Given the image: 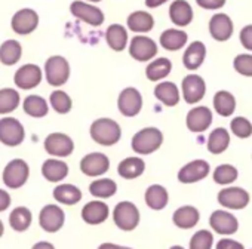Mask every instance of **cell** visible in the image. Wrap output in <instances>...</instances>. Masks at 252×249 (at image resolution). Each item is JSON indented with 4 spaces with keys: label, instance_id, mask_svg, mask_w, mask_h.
I'll use <instances>...</instances> for the list:
<instances>
[{
    "label": "cell",
    "instance_id": "obj_1",
    "mask_svg": "<svg viewBox=\"0 0 252 249\" xmlns=\"http://www.w3.org/2000/svg\"><path fill=\"white\" fill-rule=\"evenodd\" d=\"M89 134L96 144L104 147H111L120 141L122 128L116 120L110 117H99L92 122Z\"/></svg>",
    "mask_w": 252,
    "mask_h": 249
},
{
    "label": "cell",
    "instance_id": "obj_2",
    "mask_svg": "<svg viewBox=\"0 0 252 249\" xmlns=\"http://www.w3.org/2000/svg\"><path fill=\"white\" fill-rule=\"evenodd\" d=\"M163 144V134L160 129L147 126L140 129L131 141L132 150L140 156H147L158 152Z\"/></svg>",
    "mask_w": 252,
    "mask_h": 249
},
{
    "label": "cell",
    "instance_id": "obj_3",
    "mask_svg": "<svg viewBox=\"0 0 252 249\" xmlns=\"http://www.w3.org/2000/svg\"><path fill=\"white\" fill-rule=\"evenodd\" d=\"M141 219L140 209L129 200L119 202L113 209V221L122 231H132L138 227Z\"/></svg>",
    "mask_w": 252,
    "mask_h": 249
},
{
    "label": "cell",
    "instance_id": "obj_4",
    "mask_svg": "<svg viewBox=\"0 0 252 249\" xmlns=\"http://www.w3.org/2000/svg\"><path fill=\"white\" fill-rule=\"evenodd\" d=\"M26 131L21 122L15 117L0 119V143L8 147H17L24 141Z\"/></svg>",
    "mask_w": 252,
    "mask_h": 249
},
{
    "label": "cell",
    "instance_id": "obj_5",
    "mask_svg": "<svg viewBox=\"0 0 252 249\" xmlns=\"http://www.w3.org/2000/svg\"><path fill=\"white\" fill-rule=\"evenodd\" d=\"M45 76L51 86H63L70 77V64L64 57H51L45 64Z\"/></svg>",
    "mask_w": 252,
    "mask_h": 249
},
{
    "label": "cell",
    "instance_id": "obj_6",
    "mask_svg": "<svg viewBox=\"0 0 252 249\" xmlns=\"http://www.w3.org/2000/svg\"><path fill=\"white\" fill-rule=\"evenodd\" d=\"M117 108L125 117H135L143 110V95L137 88H125L117 98Z\"/></svg>",
    "mask_w": 252,
    "mask_h": 249
},
{
    "label": "cell",
    "instance_id": "obj_7",
    "mask_svg": "<svg viewBox=\"0 0 252 249\" xmlns=\"http://www.w3.org/2000/svg\"><path fill=\"white\" fill-rule=\"evenodd\" d=\"M249 200H251L249 193L242 187L227 186L218 193V203L227 209H234V211L245 209L249 205Z\"/></svg>",
    "mask_w": 252,
    "mask_h": 249
},
{
    "label": "cell",
    "instance_id": "obj_8",
    "mask_svg": "<svg viewBox=\"0 0 252 249\" xmlns=\"http://www.w3.org/2000/svg\"><path fill=\"white\" fill-rule=\"evenodd\" d=\"M214 113L206 105H197L191 108L186 116V124L187 129L193 134H202L212 124Z\"/></svg>",
    "mask_w": 252,
    "mask_h": 249
},
{
    "label": "cell",
    "instance_id": "obj_9",
    "mask_svg": "<svg viewBox=\"0 0 252 249\" xmlns=\"http://www.w3.org/2000/svg\"><path fill=\"white\" fill-rule=\"evenodd\" d=\"M29 175H30V168L27 162L23 159H14L6 165L3 171V183L9 188H20L27 183Z\"/></svg>",
    "mask_w": 252,
    "mask_h": 249
},
{
    "label": "cell",
    "instance_id": "obj_10",
    "mask_svg": "<svg viewBox=\"0 0 252 249\" xmlns=\"http://www.w3.org/2000/svg\"><path fill=\"white\" fill-rule=\"evenodd\" d=\"M156 54H158L156 42L144 34H138L132 37V40L129 42V55L135 61H140V62L153 61Z\"/></svg>",
    "mask_w": 252,
    "mask_h": 249
},
{
    "label": "cell",
    "instance_id": "obj_11",
    "mask_svg": "<svg viewBox=\"0 0 252 249\" xmlns=\"http://www.w3.org/2000/svg\"><path fill=\"white\" fill-rule=\"evenodd\" d=\"M70 12L73 14V17L79 18L80 21L92 26V27H99L102 26L104 23V12L94 6V5H89L86 2H82V0H76V2L71 3L70 6Z\"/></svg>",
    "mask_w": 252,
    "mask_h": 249
},
{
    "label": "cell",
    "instance_id": "obj_12",
    "mask_svg": "<svg viewBox=\"0 0 252 249\" xmlns=\"http://www.w3.org/2000/svg\"><path fill=\"white\" fill-rule=\"evenodd\" d=\"M181 93L187 104H197L206 93V83L199 74H189L183 79Z\"/></svg>",
    "mask_w": 252,
    "mask_h": 249
},
{
    "label": "cell",
    "instance_id": "obj_13",
    "mask_svg": "<svg viewBox=\"0 0 252 249\" xmlns=\"http://www.w3.org/2000/svg\"><path fill=\"white\" fill-rule=\"evenodd\" d=\"M209 225L215 233H218L221 236H231L239 230L237 218L233 214H230L228 211H224V209H218V211H214L211 214Z\"/></svg>",
    "mask_w": 252,
    "mask_h": 249
},
{
    "label": "cell",
    "instance_id": "obj_14",
    "mask_svg": "<svg viewBox=\"0 0 252 249\" xmlns=\"http://www.w3.org/2000/svg\"><path fill=\"white\" fill-rule=\"evenodd\" d=\"M211 172V166L206 160L196 159L184 165L178 171V181L183 184H194L206 178Z\"/></svg>",
    "mask_w": 252,
    "mask_h": 249
},
{
    "label": "cell",
    "instance_id": "obj_15",
    "mask_svg": "<svg viewBox=\"0 0 252 249\" xmlns=\"http://www.w3.org/2000/svg\"><path fill=\"white\" fill-rule=\"evenodd\" d=\"M45 150L55 157H67L74 150V143L67 134L54 132L49 134L45 140Z\"/></svg>",
    "mask_w": 252,
    "mask_h": 249
},
{
    "label": "cell",
    "instance_id": "obj_16",
    "mask_svg": "<svg viewBox=\"0 0 252 249\" xmlns=\"http://www.w3.org/2000/svg\"><path fill=\"white\" fill-rule=\"evenodd\" d=\"M110 169V159L107 155L94 152L80 160V171L88 177H101Z\"/></svg>",
    "mask_w": 252,
    "mask_h": 249
},
{
    "label": "cell",
    "instance_id": "obj_17",
    "mask_svg": "<svg viewBox=\"0 0 252 249\" xmlns=\"http://www.w3.org/2000/svg\"><path fill=\"white\" fill-rule=\"evenodd\" d=\"M65 221V214L58 205H46L39 215L40 227L48 233H55L63 228Z\"/></svg>",
    "mask_w": 252,
    "mask_h": 249
},
{
    "label": "cell",
    "instance_id": "obj_18",
    "mask_svg": "<svg viewBox=\"0 0 252 249\" xmlns=\"http://www.w3.org/2000/svg\"><path fill=\"white\" fill-rule=\"evenodd\" d=\"M234 31L231 18L227 14H215L209 20V33L211 37L217 42H227Z\"/></svg>",
    "mask_w": 252,
    "mask_h": 249
},
{
    "label": "cell",
    "instance_id": "obj_19",
    "mask_svg": "<svg viewBox=\"0 0 252 249\" xmlns=\"http://www.w3.org/2000/svg\"><path fill=\"white\" fill-rule=\"evenodd\" d=\"M14 82L20 89H34L42 82V70L36 64H26L15 73Z\"/></svg>",
    "mask_w": 252,
    "mask_h": 249
},
{
    "label": "cell",
    "instance_id": "obj_20",
    "mask_svg": "<svg viewBox=\"0 0 252 249\" xmlns=\"http://www.w3.org/2000/svg\"><path fill=\"white\" fill-rule=\"evenodd\" d=\"M39 26V15L33 9H21L12 18V30L17 34H30Z\"/></svg>",
    "mask_w": 252,
    "mask_h": 249
},
{
    "label": "cell",
    "instance_id": "obj_21",
    "mask_svg": "<svg viewBox=\"0 0 252 249\" xmlns=\"http://www.w3.org/2000/svg\"><path fill=\"white\" fill-rule=\"evenodd\" d=\"M108 215H110V211H108L107 203H104L102 200H98V199L88 202L82 209V219L91 225L102 224L108 218Z\"/></svg>",
    "mask_w": 252,
    "mask_h": 249
},
{
    "label": "cell",
    "instance_id": "obj_22",
    "mask_svg": "<svg viewBox=\"0 0 252 249\" xmlns=\"http://www.w3.org/2000/svg\"><path fill=\"white\" fill-rule=\"evenodd\" d=\"M205 58H206V46L203 42L196 40L187 46V49L183 55V64L187 70L194 71L203 64Z\"/></svg>",
    "mask_w": 252,
    "mask_h": 249
},
{
    "label": "cell",
    "instance_id": "obj_23",
    "mask_svg": "<svg viewBox=\"0 0 252 249\" xmlns=\"http://www.w3.org/2000/svg\"><path fill=\"white\" fill-rule=\"evenodd\" d=\"M169 18L178 27H187L193 21V9L187 0H174L169 6Z\"/></svg>",
    "mask_w": 252,
    "mask_h": 249
},
{
    "label": "cell",
    "instance_id": "obj_24",
    "mask_svg": "<svg viewBox=\"0 0 252 249\" xmlns=\"http://www.w3.org/2000/svg\"><path fill=\"white\" fill-rule=\"evenodd\" d=\"M146 171V162L138 156H131L120 160L117 165V174L125 180H135Z\"/></svg>",
    "mask_w": 252,
    "mask_h": 249
},
{
    "label": "cell",
    "instance_id": "obj_25",
    "mask_svg": "<svg viewBox=\"0 0 252 249\" xmlns=\"http://www.w3.org/2000/svg\"><path fill=\"white\" fill-rule=\"evenodd\" d=\"M200 219V212L197 208L194 206H190V205H186V206H181L178 208L174 215H172V221L174 224L181 228V230H190L193 227L197 225Z\"/></svg>",
    "mask_w": 252,
    "mask_h": 249
},
{
    "label": "cell",
    "instance_id": "obj_26",
    "mask_svg": "<svg viewBox=\"0 0 252 249\" xmlns=\"http://www.w3.org/2000/svg\"><path fill=\"white\" fill-rule=\"evenodd\" d=\"M155 96L166 107H175L180 102V89L174 82L163 80L155 88Z\"/></svg>",
    "mask_w": 252,
    "mask_h": 249
},
{
    "label": "cell",
    "instance_id": "obj_27",
    "mask_svg": "<svg viewBox=\"0 0 252 249\" xmlns=\"http://www.w3.org/2000/svg\"><path fill=\"white\" fill-rule=\"evenodd\" d=\"M160 45L163 49L166 51H171V52H175V51H180L183 49L187 42H189V36L186 31L183 30H178V29H168L165 30L162 34H160V39H159Z\"/></svg>",
    "mask_w": 252,
    "mask_h": 249
},
{
    "label": "cell",
    "instance_id": "obj_28",
    "mask_svg": "<svg viewBox=\"0 0 252 249\" xmlns=\"http://www.w3.org/2000/svg\"><path fill=\"white\" fill-rule=\"evenodd\" d=\"M105 42L107 45L116 51V52H122L126 46H128V30H126L123 26L120 24H111L108 26L107 31H105Z\"/></svg>",
    "mask_w": 252,
    "mask_h": 249
},
{
    "label": "cell",
    "instance_id": "obj_29",
    "mask_svg": "<svg viewBox=\"0 0 252 249\" xmlns=\"http://www.w3.org/2000/svg\"><path fill=\"white\" fill-rule=\"evenodd\" d=\"M155 27V18L146 11H135L128 17V29L138 34H146Z\"/></svg>",
    "mask_w": 252,
    "mask_h": 249
},
{
    "label": "cell",
    "instance_id": "obj_30",
    "mask_svg": "<svg viewBox=\"0 0 252 249\" xmlns=\"http://www.w3.org/2000/svg\"><path fill=\"white\" fill-rule=\"evenodd\" d=\"M172 71V62L171 60L160 57L149 62L146 68V76L150 82H163L169 73Z\"/></svg>",
    "mask_w": 252,
    "mask_h": 249
},
{
    "label": "cell",
    "instance_id": "obj_31",
    "mask_svg": "<svg viewBox=\"0 0 252 249\" xmlns=\"http://www.w3.org/2000/svg\"><path fill=\"white\" fill-rule=\"evenodd\" d=\"M146 203L150 209L153 211H162L163 208H166L168 202H169V193L168 190L160 186V184H153L146 190Z\"/></svg>",
    "mask_w": 252,
    "mask_h": 249
},
{
    "label": "cell",
    "instance_id": "obj_32",
    "mask_svg": "<svg viewBox=\"0 0 252 249\" xmlns=\"http://www.w3.org/2000/svg\"><path fill=\"white\" fill-rule=\"evenodd\" d=\"M42 175L49 183H60L68 175V165L63 160L48 159L42 165Z\"/></svg>",
    "mask_w": 252,
    "mask_h": 249
},
{
    "label": "cell",
    "instance_id": "obj_33",
    "mask_svg": "<svg viewBox=\"0 0 252 249\" xmlns=\"http://www.w3.org/2000/svg\"><path fill=\"white\" fill-rule=\"evenodd\" d=\"M214 108L215 113L221 117H230L236 111V98L228 91H218L214 95Z\"/></svg>",
    "mask_w": 252,
    "mask_h": 249
},
{
    "label": "cell",
    "instance_id": "obj_34",
    "mask_svg": "<svg viewBox=\"0 0 252 249\" xmlns=\"http://www.w3.org/2000/svg\"><path fill=\"white\" fill-rule=\"evenodd\" d=\"M230 132L225 128H215L209 137H208V143L206 147L209 150V153L212 155H221L224 153L228 146H230Z\"/></svg>",
    "mask_w": 252,
    "mask_h": 249
},
{
    "label": "cell",
    "instance_id": "obj_35",
    "mask_svg": "<svg viewBox=\"0 0 252 249\" xmlns=\"http://www.w3.org/2000/svg\"><path fill=\"white\" fill-rule=\"evenodd\" d=\"M54 197L63 205H76L82 200V191L73 184H60L54 188Z\"/></svg>",
    "mask_w": 252,
    "mask_h": 249
},
{
    "label": "cell",
    "instance_id": "obj_36",
    "mask_svg": "<svg viewBox=\"0 0 252 249\" xmlns=\"http://www.w3.org/2000/svg\"><path fill=\"white\" fill-rule=\"evenodd\" d=\"M117 184L110 178H99L91 183L89 193L96 199H110L116 194Z\"/></svg>",
    "mask_w": 252,
    "mask_h": 249
},
{
    "label": "cell",
    "instance_id": "obj_37",
    "mask_svg": "<svg viewBox=\"0 0 252 249\" xmlns=\"http://www.w3.org/2000/svg\"><path fill=\"white\" fill-rule=\"evenodd\" d=\"M23 48L17 40H6L0 46V62L5 65H14L20 61Z\"/></svg>",
    "mask_w": 252,
    "mask_h": 249
},
{
    "label": "cell",
    "instance_id": "obj_38",
    "mask_svg": "<svg viewBox=\"0 0 252 249\" xmlns=\"http://www.w3.org/2000/svg\"><path fill=\"white\" fill-rule=\"evenodd\" d=\"M24 111L32 116V117H45L49 111V105L46 102V99L40 95H29L24 99Z\"/></svg>",
    "mask_w": 252,
    "mask_h": 249
},
{
    "label": "cell",
    "instance_id": "obj_39",
    "mask_svg": "<svg viewBox=\"0 0 252 249\" xmlns=\"http://www.w3.org/2000/svg\"><path fill=\"white\" fill-rule=\"evenodd\" d=\"M32 219H33V215H32V211L29 208H24V206H20V208H15L11 215H9V224L11 227L15 230V231H26L30 225H32Z\"/></svg>",
    "mask_w": 252,
    "mask_h": 249
},
{
    "label": "cell",
    "instance_id": "obj_40",
    "mask_svg": "<svg viewBox=\"0 0 252 249\" xmlns=\"http://www.w3.org/2000/svg\"><path fill=\"white\" fill-rule=\"evenodd\" d=\"M20 105V93L15 89H0V114H8Z\"/></svg>",
    "mask_w": 252,
    "mask_h": 249
},
{
    "label": "cell",
    "instance_id": "obj_41",
    "mask_svg": "<svg viewBox=\"0 0 252 249\" xmlns=\"http://www.w3.org/2000/svg\"><path fill=\"white\" fill-rule=\"evenodd\" d=\"M237 177H239V171L236 169V166L228 163L220 165L214 171V181L220 186L227 187L228 184H233L237 180Z\"/></svg>",
    "mask_w": 252,
    "mask_h": 249
},
{
    "label": "cell",
    "instance_id": "obj_42",
    "mask_svg": "<svg viewBox=\"0 0 252 249\" xmlns=\"http://www.w3.org/2000/svg\"><path fill=\"white\" fill-rule=\"evenodd\" d=\"M230 131L234 137H237L240 140H246L252 135V123L249 119H246L243 116H236L230 122Z\"/></svg>",
    "mask_w": 252,
    "mask_h": 249
},
{
    "label": "cell",
    "instance_id": "obj_43",
    "mask_svg": "<svg viewBox=\"0 0 252 249\" xmlns=\"http://www.w3.org/2000/svg\"><path fill=\"white\" fill-rule=\"evenodd\" d=\"M49 101H51L52 108L60 114H67L73 107V101H71L70 95L64 91H54L51 93Z\"/></svg>",
    "mask_w": 252,
    "mask_h": 249
},
{
    "label": "cell",
    "instance_id": "obj_44",
    "mask_svg": "<svg viewBox=\"0 0 252 249\" xmlns=\"http://www.w3.org/2000/svg\"><path fill=\"white\" fill-rule=\"evenodd\" d=\"M214 234L209 230H199L190 239V249H212Z\"/></svg>",
    "mask_w": 252,
    "mask_h": 249
},
{
    "label": "cell",
    "instance_id": "obj_45",
    "mask_svg": "<svg viewBox=\"0 0 252 249\" xmlns=\"http://www.w3.org/2000/svg\"><path fill=\"white\" fill-rule=\"evenodd\" d=\"M234 70L245 77H252V55L251 54H240L233 60Z\"/></svg>",
    "mask_w": 252,
    "mask_h": 249
},
{
    "label": "cell",
    "instance_id": "obj_46",
    "mask_svg": "<svg viewBox=\"0 0 252 249\" xmlns=\"http://www.w3.org/2000/svg\"><path fill=\"white\" fill-rule=\"evenodd\" d=\"M240 43L245 49L251 51L252 52V24L249 26H245L242 30H240Z\"/></svg>",
    "mask_w": 252,
    "mask_h": 249
},
{
    "label": "cell",
    "instance_id": "obj_47",
    "mask_svg": "<svg viewBox=\"0 0 252 249\" xmlns=\"http://www.w3.org/2000/svg\"><path fill=\"white\" fill-rule=\"evenodd\" d=\"M215 249H245V246L239 240L228 239V237H222V239H220L217 242Z\"/></svg>",
    "mask_w": 252,
    "mask_h": 249
},
{
    "label": "cell",
    "instance_id": "obj_48",
    "mask_svg": "<svg viewBox=\"0 0 252 249\" xmlns=\"http://www.w3.org/2000/svg\"><path fill=\"white\" fill-rule=\"evenodd\" d=\"M227 0H196V3L208 11H215V9H221L225 5Z\"/></svg>",
    "mask_w": 252,
    "mask_h": 249
},
{
    "label": "cell",
    "instance_id": "obj_49",
    "mask_svg": "<svg viewBox=\"0 0 252 249\" xmlns=\"http://www.w3.org/2000/svg\"><path fill=\"white\" fill-rule=\"evenodd\" d=\"M9 205H11V196H9V193L0 188V212H3L6 208H9Z\"/></svg>",
    "mask_w": 252,
    "mask_h": 249
},
{
    "label": "cell",
    "instance_id": "obj_50",
    "mask_svg": "<svg viewBox=\"0 0 252 249\" xmlns=\"http://www.w3.org/2000/svg\"><path fill=\"white\" fill-rule=\"evenodd\" d=\"M98 249H132V248H128V246H120V245H116V243L105 242V243H101V245L98 246Z\"/></svg>",
    "mask_w": 252,
    "mask_h": 249
},
{
    "label": "cell",
    "instance_id": "obj_51",
    "mask_svg": "<svg viewBox=\"0 0 252 249\" xmlns=\"http://www.w3.org/2000/svg\"><path fill=\"white\" fill-rule=\"evenodd\" d=\"M168 0H146V6L150 8V9H156L162 5H165Z\"/></svg>",
    "mask_w": 252,
    "mask_h": 249
},
{
    "label": "cell",
    "instance_id": "obj_52",
    "mask_svg": "<svg viewBox=\"0 0 252 249\" xmlns=\"http://www.w3.org/2000/svg\"><path fill=\"white\" fill-rule=\"evenodd\" d=\"M32 249H55V246L49 242H37Z\"/></svg>",
    "mask_w": 252,
    "mask_h": 249
},
{
    "label": "cell",
    "instance_id": "obj_53",
    "mask_svg": "<svg viewBox=\"0 0 252 249\" xmlns=\"http://www.w3.org/2000/svg\"><path fill=\"white\" fill-rule=\"evenodd\" d=\"M3 231H5V225H3L2 219H0V237H2V236H3Z\"/></svg>",
    "mask_w": 252,
    "mask_h": 249
},
{
    "label": "cell",
    "instance_id": "obj_54",
    "mask_svg": "<svg viewBox=\"0 0 252 249\" xmlns=\"http://www.w3.org/2000/svg\"><path fill=\"white\" fill-rule=\"evenodd\" d=\"M169 249H186V248H183V246H180V245H175V246H171Z\"/></svg>",
    "mask_w": 252,
    "mask_h": 249
},
{
    "label": "cell",
    "instance_id": "obj_55",
    "mask_svg": "<svg viewBox=\"0 0 252 249\" xmlns=\"http://www.w3.org/2000/svg\"><path fill=\"white\" fill-rule=\"evenodd\" d=\"M89 2H101V0H89Z\"/></svg>",
    "mask_w": 252,
    "mask_h": 249
}]
</instances>
